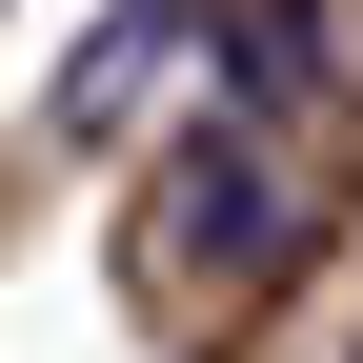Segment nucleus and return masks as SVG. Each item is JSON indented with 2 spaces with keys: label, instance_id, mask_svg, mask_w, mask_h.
I'll list each match as a JSON object with an SVG mask.
<instances>
[{
  "label": "nucleus",
  "instance_id": "1",
  "mask_svg": "<svg viewBox=\"0 0 363 363\" xmlns=\"http://www.w3.org/2000/svg\"><path fill=\"white\" fill-rule=\"evenodd\" d=\"M262 262H283V182L242 142H182L162 162V283H262Z\"/></svg>",
  "mask_w": 363,
  "mask_h": 363
},
{
  "label": "nucleus",
  "instance_id": "3",
  "mask_svg": "<svg viewBox=\"0 0 363 363\" xmlns=\"http://www.w3.org/2000/svg\"><path fill=\"white\" fill-rule=\"evenodd\" d=\"M142 81H162V21H121V40H101V61H81V81H61V142H101V121H121V101H142Z\"/></svg>",
  "mask_w": 363,
  "mask_h": 363
},
{
  "label": "nucleus",
  "instance_id": "2",
  "mask_svg": "<svg viewBox=\"0 0 363 363\" xmlns=\"http://www.w3.org/2000/svg\"><path fill=\"white\" fill-rule=\"evenodd\" d=\"M222 61H242L262 121H323L363 81V0H222Z\"/></svg>",
  "mask_w": 363,
  "mask_h": 363
}]
</instances>
